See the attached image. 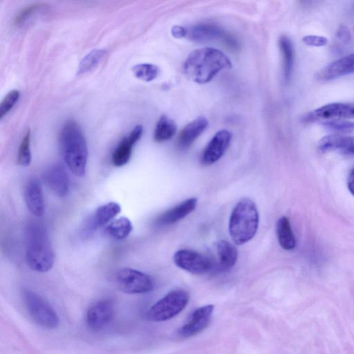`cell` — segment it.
Returning <instances> with one entry per match:
<instances>
[{
    "label": "cell",
    "instance_id": "31",
    "mask_svg": "<svg viewBox=\"0 0 354 354\" xmlns=\"http://www.w3.org/2000/svg\"><path fill=\"white\" fill-rule=\"evenodd\" d=\"M21 96L19 91L14 90L10 92L0 104V118L3 119L18 102Z\"/></svg>",
    "mask_w": 354,
    "mask_h": 354
},
{
    "label": "cell",
    "instance_id": "11",
    "mask_svg": "<svg viewBox=\"0 0 354 354\" xmlns=\"http://www.w3.org/2000/svg\"><path fill=\"white\" fill-rule=\"evenodd\" d=\"M214 310V306L206 305L196 309L185 323L176 333L180 339L189 338L203 331L209 324Z\"/></svg>",
    "mask_w": 354,
    "mask_h": 354
},
{
    "label": "cell",
    "instance_id": "14",
    "mask_svg": "<svg viewBox=\"0 0 354 354\" xmlns=\"http://www.w3.org/2000/svg\"><path fill=\"white\" fill-rule=\"evenodd\" d=\"M143 132V127L137 126L121 140L113 154L112 162L115 166L122 167L130 161L133 148L141 138Z\"/></svg>",
    "mask_w": 354,
    "mask_h": 354
},
{
    "label": "cell",
    "instance_id": "1",
    "mask_svg": "<svg viewBox=\"0 0 354 354\" xmlns=\"http://www.w3.org/2000/svg\"><path fill=\"white\" fill-rule=\"evenodd\" d=\"M25 255L29 267L39 273L50 271L54 254L45 225L38 221L30 222L25 232Z\"/></svg>",
    "mask_w": 354,
    "mask_h": 354
},
{
    "label": "cell",
    "instance_id": "35",
    "mask_svg": "<svg viewBox=\"0 0 354 354\" xmlns=\"http://www.w3.org/2000/svg\"><path fill=\"white\" fill-rule=\"evenodd\" d=\"M347 185L349 191L354 196V169L349 174Z\"/></svg>",
    "mask_w": 354,
    "mask_h": 354
},
{
    "label": "cell",
    "instance_id": "22",
    "mask_svg": "<svg viewBox=\"0 0 354 354\" xmlns=\"http://www.w3.org/2000/svg\"><path fill=\"white\" fill-rule=\"evenodd\" d=\"M279 47L283 58L284 77L287 82L292 78L294 62V47L290 38L287 36H283L279 39Z\"/></svg>",
    "mask_w": 354,
    "mask_h": 354
},
{
    "label": "cell",
    "instance_id": "12",
    "mask_svg": "<svg viewBox=\"0 0 354 354\" xmlns=\"http://www.w3.org/2000/svg\"><path fill=\"white\" fill-rule=\"evenodd\" d=\"M354 119V104L333 103L324 106L305 117L308 121Z\"/></svg>",
    "mask_w": 354,
    "mask_h": 354
},
{
    "label": "cell",
    "instance_id": "25",
    "mask_svg": "<svg viewBox=\"0 0 354 354\" xmlns=\"http://www.w3.org/2000/svg\"><path fill=\"white\" fill-rule=\"evenodd\" d=\"M132 231V224L126 217L113 220L106 228L108 234L117 240L125 239L130 235Z\"/></svg>",
    "mask_w": 354,
    "mask_h": 354
},
{
    "label": "cell",
    "instance_id": "4",
    "mask_svg": "<svg viewBox=\"0 0 354 354\" xmlns=\"http://www.w3.org/2000/svg\"><path fill=\"white\" fill-rule=\"evenodd\" d=\"M259 222L255 202L248 198L241 200L230 217L229 233L234 243L239 246L251 240L257 233Z\"/></svg>",
    "mask_w": 354,
    "mask_h": 354
},
{
    "label": "cell",
    "instance_id": "2",
    "mask_svg": "<svg viewBox=\"0 0 354 354\" xmlns=\"http://www.w3.org/2000/svg\"><path fill=\"white\" fill-rule=\"evenodd\" d=\"M232 64L221 51L204 47L193 51L186 60L184 72L192 81L206 84L222 70L230 69Z\"/></svg>",
    "mask_w": 354,
    "mask_h": 354
},
{
    "label": "cell",
    "instance_id": "16",
    "mask_svg": "<svg viewBox=\"0 0 354 354\" xmlns=\"http://www.w3.org/2000/svg\"><path fill=\"white\" fill-rule=\"evenodd\" d=\"M197 205L196 198L189 199L161 215L156 220V224L160 226L174 224L192 213Z\"/></svg>",
    "mask_w": 354,
    "mask_h": 354
},
{
    "label": "cell",
    "instance_id": "3",
    "mask_svg": "<svg viewBox=\"0 0 354 354\" xmlns=\"http://www.w3.org/2000/svg\"><path fill=\"white\" fill-rule=\"evenodd\" d=\"M59 140L63 158L70 171L77 176H84L88 150L79 124L73 120L66 122L61 130Z\"/></svg>",
    "mask_w": 354,
    "mask_h": 354
},
{
    "label": "cell",
    "instance_id": "9",
    "mask_svg": "<svg viewBox=\"0 0 354 354\" xmlns=\"http://www.w3.org/2000/svg\"><path fill=\"white\" fill-rule=\"evenodd\" d=\"M174 261L179 268L195 275H204L213 268V263L209 257L187 249L177 251Z\"/></svg>",
    "mask_w": 354,
    "mask_h": 354
},
{
    "label": "cell",
    "instance_id": "29",
    "mask_svg": "<svg viewBox=\"0 0 354 354\" xmlns=\"http://www.w3.org/2000/svg\"><path fill=\"white\" fill-rule=\"evenodd\" d=\"M32 162L31 131L29 130L23 139L18 153V163L27 167Z\"/></svg>",
    "mask_w": 354,
    "mask_h": 354
},
{
    "label": "cell",
    "instance_id": "15",
    "mask_svg": "<svg viewBox=\"0 0 354 354\" xmlns=\"http://www.w3.org/2000/svg\"><path fill=\"white\" fill-rule=\"evenodd\" d=\"M44 180L47 187L58 197H65L69 190V179L64 169L54 165L44 174Z\"/></svg>",
    "mask_w": 354,
    "mask_h": 354
},
{
    "label": "cell",
    "instance_id": "28",
    "mask_svg": "<svg viewBox=\"0 0 354 354\" xmlns=\"http://www.w3.org/2000/svg\"><path fill=\"white\" fill-rule=\"evenodd\" d=\"M132 71L137 78L145 82H151L158 75L159 69L154 64L144 63L134 66Z\"/></svg>",
    "mask_w": 354,
    "mask_h": 354
},
{
    "label": "cell",
    "instance_id": "21",
    "mask_svg": "<svg viewBox=\"0 0 354 354\" xmlns=\"http://www.w3.org/2000/svg\"><path fill=\"white\" fill-rule=\"evenodd\" d=\"M121 211V206L116 202H110L99 207L88 220V231L104 227L113 221Z\"/></svg>",
    "mask_w": 354,
    "mask_h": 354
},
{
    "label": "cell",
    "instance_id": "24",
    "mask_svg": "<svg viewBox=\"0 0 354 354\" xmlns=\"http://www.w3.org/2000/svg\"><path fill=\"white\" fill-rule=\"evenodd\" d=\"M277 234L279 243L283 249L292 250L296 248V237L291 223L287 217H283L279 220Z\"/></svg>",
    "mask_w": 354,
    "mask_h": 354
},
{
    "label": "cell",
    "instance_id": "34",
    "mask_svg": "<svg viewBox=\"0 0 354 354\" xmlns=\"http://www.w3.org/2000/svg\"><path fill=\"white\" fill-rule=\"evenodd\" d=\"M187 32V28L180 26H174L172 30V34L176 38H186Z\"/></svg>",
    "mask_w": 354,
    "mask_h": 354
},
{
    "label": "cell",
    "instance_id": "26",
    "mask_svg": "<svg viewBox=\"0 0 354 354\" xmlns=\"http://www.w3.org/2000/svg\"><path fill=\"white\" fill-rule=\"evenodd\" d=\"M176 132L175 123L166 116H162L156 126L154 139L157 143L167 141L172 139Z\"/></svg>",
    "mask_w": 354,
    "mask_h": 354
},
{
    "label": "cell",
    "instance_id": "8",
    "mask_svg": "<svg viewBox=\"0 0 354 354\" xmlns=\"http://www.w3.org/2000/svg\"><path fill=\"white\" fill-rule=\"evenodd\" d=\"M115 282L119 290L127 294H146L154 287L151 276L130 268L119 270L115 274Z\"/></svg>",
    "mask_w": 354,
    "mask_h": 354
},
{
    "label": "cell",
    "instance_id": "17",
    "mask_svg": "<svg viewBox=\"0 0 354 354\" xmlns=\"http://www.w3.org/2000/svg\"><path fill=\"white\" fill-rule=\"evenodd\" d=\"M25 200L29 211L36 217L45 213V206L42 187L35 179L29 181L25 189Z\"/></svg>",
    "mask_w": 354,
    "mask_h": 354
},
{
    "label": "cell",
    "instance_id": "13",
    "mask_svg": "<svg viewBox=\"0 0 354 354\" xmlns=\"http://www.w3.org/2000/svg\"><path fill=\"white\" fill-rule=\"evenodd\" d=\"M232 139V134L226 130L215 134L205 148L202 163L205 165H211L217 162L228 148Z\"/></svg>",
    "mask_w": 354,
    "mask_h": 354
},
{
    "label": "cell",
    "instance_id": "19",
    "mask_svg": "<svg viewBox=\"0 0 354 354\" xmlns=\"http://www.w3.org/2000/svg\"><path fill=\"white\" fill-rule=\"evenodd\" d=\"M354 73V54L345 56L331 62L320 73L323 80H331Z\"/></svg>",
    "mask_w": 354,
    "mask_h": 354
},
{
    "label": "cell",
    "instance_id": "30",
    "mask_svg": "<svg viewBox=\"0 0 354 354\" xmlns=\"http://www.w3.org/2000/svg\"><path fill=\"white\" fill-rule=\"evenodd\" d=\"M323 126L337 134L354 132V122L344 120H331L324 121Z\"/></svg>",
    "mask_w": 354,
    "mask_h": 354
},
{
    "label": "cell",
    "instance_id": "33",
    "mask_svg": "<svg viewBox=\"0 0 354 354\" xmlns=\"http://www.w3.org/2000/svg\"><path fill=\"white\" fill-rule=\"evenodd\" d=\"M303 40L307 45L315 47H325L329 44L327 38L318 36H306Z\"/></svg>",
    "mask_w": 354,
    "mask_h": 354
},
{
    "label": "cell",
    "instance_id": "7",
    "mask_svg": "<svg viewBox=\"0 0 354 354\" xmlns=\"http://www.w3.org/2000/svg\"><path fill=\"white\" fill-rule=\"evenodd\" d=\"M187 37L197 43H220L233 51L239 49L237 40L230 33L211 23L197 25L187 29Z\"/></svg>",
    "mask_w": 354,
    "mask_h": 354
},
{
    "label": "cell",
    "instance_id": "5",
    "mask_svg": "<svg viewBox=\"0 0 354 354\" xmlns=\"http://www.w3.org/2000/svg\"><path fill=\"white\" fill-rule=\"evenodd\" d=\"M189 298V293L185 290L172 291L149 309L147 318L152 322L168 320L183 311Z\"/></svg>",
    "mask_w": 354,
    "mask_h": 354
},
{
    "label": "cell",
    "instance_id": "32",
    "mask_svg": "<svg viewBox=\"0 0 354 354\" xmlns=\"http://www.w3.org/2000/svg\"><path fill=\"white\" fill-rule=\"evenodd\" d=\"M44 7L45 5L41 3L32 4L29 6L25 7L22 10H21L19 13L17 14V16L15 17L14 24L16 25H19L22 24L32 14H34L38 10H40Z\"/></svg>",
    "mask_w": 354,
    "mask_h": 354
},
{
    "label": "cell",
    "instance_id": "6",
    "mask_svg": "<svg viewBox=\"0 0 354 354\" xmlns=\"http://www.w3.org/2000/svg\"><path fill=\"white\" fill-rule=\"evenodd\" d=\"M23 300L28 314L36 323L48 329L58 327L60 318L57 312L42 296L32 291L25 290Z\"/></svg>",
    "mask_w": 354,
    "mask_h": 354
},
{
    "label": "cell",
    "instance_id": "18",
    "mask_svg": "<svg viewBox=\"0 0 354 354\" xmlns=\"http://www.w3.org/2000/svg\"><path fill=\"white\" fill-rule=\"evenodd\" d=\"M208 126L209 121L204 117H198L191 121L180 132L177 139V145L182 150L189 148L202 134Z\"/></svg>",
    "mask_w": 354,
    "mask_h": 354
},
{
    "label": "cell",
    "instance_id": "20",
    "mask_svg": "<svg viewBox=\"0 0 354 354\" xmlns=\"http://www.w3.org/2000/svg\"><path fill=\"white\" fill-rule=\"evenodd\" d=\"M318 147L322 152L340 150L354 155V137L337 134L328 135L320 140Z\"/></svg>",
    "mask_w": 354,
    "mask_h": 354
},
{
    "label": "cell",
    "instance_id": "23",
    "mask_svg": "<svg viewBox=\"0 0 354 354\" xmlns=\"http://www.w3.org/2000/svg\"><path fill=\"white\" fill-rule=\"evenodd\" d=\"M217 248L221 270L231 269L236 263L238 257L236 247L226 240H222L217 244Z\"/></svg>",
    "mask_w": 354,
    "mask_h": 354
},
{
    "label": "cell",
    "instance_id": "27",
    "mask_svg": "<svg viewBox=\"0 0 354 354\" xmlns=\"http://www.w3.org/2000/svg\"><path fill=\"white\" fill-rule=\"evenodd\" d=\"M105 49H94L81 60L78 70V75L84 74L95 69L104 60L106 55Z\"/></svg>",
    "mask_w": 354,
    "mask_h": 354
},
{
    "label": "cell",
    "instance_id": "10",
    "mask_svg": "<svg viewBox=\"0 0 354 354\" xmlns=\"http://www.w3.org/2000/svg\"><path fill=\"white\" fill-rule=\"evenodd\" d=\"M115 307L113 300L105 298L93 303L86 310L85 320L88 328L101 331L108 327L115 317Z\"/></svg>",
    "mask_w": 354,
    "mask_h": 354
}]
</instances>
